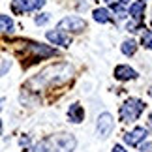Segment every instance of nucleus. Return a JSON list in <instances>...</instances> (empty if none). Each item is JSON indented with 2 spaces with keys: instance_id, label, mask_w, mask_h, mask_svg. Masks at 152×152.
Returning a JSON list of instances; mask_svg holds the SVG:
<instances>
[{
  "instance_id": "6ab92c4d",
  "label": "nucleus",
  "mask_w": 152,
  "mask_h": 152,
  "mask_svg": "<svg viewBox=\"0 0 152 152\" xmlns=\"http://www.w3.org/2000/svg\"><path fill=\"white\" fill-rule=\"evenodd\" d=\"M113 152H126L124 148L120 147V145H116V147H113Z\"/></svg>"
},
{
  "instance_id": "6e6552de",
  "label": "nucleus",
  "mask_w": 152,
  "mask_h": 152,
  "mask_svg": "<svg viewBox=\"0 0 152 152\" xmlns=\"http://www.w3.org/2000/svg\"><path fill=\"white\" fill-rule=\"evenodd\" d=\"M115 77L118 81H130V79H135L137 73H135V69H132L130 66H116L115 68Z\"/></svg>"
},
{
  "instance_id": "412c9836",
  "label": "nucleus",
  "mask_w": 152,
  "mask_h": 152,
  "mask_svg": "<svg viewBox=\"0 0 152 152\" xmlns=\"http://www.w3.org/2000/svg\"><path fill=\"white\" fill-rule=\"evenodd\" d=\"M107 2H111V0H107Z\"/></svg>"
},
{
  "instance_id": "f03ea898",
  "label": "nucleus",
  "mask_w": 152,
  "mask_h": 152,
  "mask_svg": "<svg viewBox=\"0 0 152 152\" xmlns=\"http://www.w3.org/2000/svg\"><path fill=\"white\" fill-rule=\"evenodd\" d=\"M145 105L141 100H137V98H130L124 105L120 107V118L124 122H135L139 118V115L143 113Z\"/></svg>"
},
{
  "instance_id": "4be33fe9",
  "label": "nucleus",
  "mask_w": 152,
  "mask_h": 152,
  "mask_svg": "<svg viewBox=\"0 0 152 152\" xmlns=\"http://www.w3.org/2000/svg\"><path fill=\"white\" fill-rule=\"evenodd\" d=\"M0 103H2V100H0Z\"/></svg>"
},
{
  "instance_id": "0eeeda50",
  "label": "nucleus",
  "mask_w": 152,
  "mask_h": 152,
  "mask_svg": "<svg viewBox=\"0 0 152 152\" xmlns=\"http://www.w3.org/2000/svg\"><path fill=\"white\" fill-rule=\"evenodd\" d=\"M47 39L56 45H62V47H69V43H72V38L66 36L64 30H55V32H47Z\"/></svg>"
},
{
  "instance_id": "7ed1b4c3",
  "label": "nucleus",
  "mask_w": 152,
  "mask_h": 152,
  "mask_svg": "<svg viewBox=\"0 0 152 152\" xmlns=\"http://www.w3.org/2000/svg\"><path fill=\"white\" fill-rule=\"evenodd\" d=\"M86 28L85 19L81 17H64L58 23V30H69V32H83Z\"/></svg>"
},
{
  "instance_id": "1a4fd4ad",
  "label": "nucleus",
  "mask_w": 152,
  "mask_h": 152,
  "mask_svg": "<svg viewBox=\"0 0 152 152\" xmlns=\"http://www.w3.org/2000/svg\"><path fill=\"white\" fill-rule=\"evenodd\" d=\"M68 118L75 122V124H79V122H83L85 118V109L81 107L79 103H73V105H69V111H68Z\"/></svg>"
},
{
  "instance_id": "20e7f679",
  "label": "nucleus",
  "mask_w": 152,
  "mask_h": 152,
  "mask_svg": "<svg viewBox=\"0 0 152 152\" xmlns=\"http://www.w3.org/2000/svg\"><path fill=\"white\" fill-rule=\"evenodd\" d=\"M45 4V0H13L11 4V10L15 13H25V11H32V10H38Z\"/></svg>"
},
{
  "instance_id": "f3484780",
  "label": "nucleus",
  "mask_w": 152,
  "mask_h": 152,
  "mask_svg": "<svg viewBox=\"0 0 152 152\" xmlns=\"http://www.w3.org/2000/svg\"><path fill=\"white\" fill-rule=\"evenodd\" d=\"M34 21H36V25H45V23L49 21V13H42V15H38Z\"/></svg>"
},
{
  "instance_id": "f257e3e1",
  "label": "nucleus",
  "mask_w": 152,
  "mask_h": 152,
  "mask_svg": "<svg viewBox=\"0 0 152 152\" xmlns=\"http://www.w3.org/2000/svg\"><path fill=\"white\" fill-rule=\"evenodd\" d=\"M73 148L75 137L72 133H58V135H51L39 141L34 152H72Z\"/></svg>"
},
{
  "instance_id": "aec40b11",
  "label": "nucleus",
  "mask_w": 152,
  "mask_h": 152,
  "mask_svg": "<svg viewBox=\"0 0 152 152\" xmlns=\"http://www.w3.org/2000/svg\"><path fill=\"white\" fill-rule=\"evenodd\" d=\"M0 130H2V120H0Z\"/></svg>"
},
{
  "instance_id": "a211bd4d",
  "label": "nucleus",
  "mask_w": 152,
  "mask_h": 152,
  "mask_svg": "<svg viewBox=\"0 0 152 152\" xmlns=\"http://www.w3.org/2000/svg\"><path fill=\"white\" fill-rule=\"evenodd\" d=\"M141 152H152V143H145V145H141Z\"/></svg>"
},
{
  "instance_id": "dca6fc26",
  "label": "nucleus",
  "mask_w": 152,
  "mask_h": 152,
  "mask_svg": "<svg viewBox=\"0 0 152 152\" xmlns=\"http://www.w3.org/2000/svg\"><path fill=\"white\" fill-rule=\"evenodd\" d=\"M141 42H143V47H147V49H152V30H147V32L143 34Z\"/></svg>"
},
{
  "instance_id": "423d86ee",
  "label": "nucleus",
  "mask_w": 152,
  "mask_h": 152,
  "mask_svg": "<svg viewBox=\"0 0 152 152\" xmlns=\"http://www.w3.org/2000/svg\"><path fill=\"white\" fill-rule=\"evenodd\" d=\"M147 133L148 132L145 130V128H135L133 132H130V133H126V135H124V141L130 145V147H135V145H139L145 137H147Z\"/></svg>"
},
{
  "instance_id": "ddd939ff",
  "label": "nucleus",
  "mask_w": 152,
  "mask_h": 152,
  "mask_svg": "<svg viewBox=\"0 0 152 152\" xmlns=\"http://www.w3.org/2000/svg\"><path fill=\"white\" fill-rule=\"evenodd\" d=\"M13 30V21L8 15H0V32H11Z\"/></svg>"
},
{
  "instance_id": "39448f33",
  "label": "nucleus",
  "mask_w": 152,
  "mask_h": 152,
  "mask_svg": "<svg viewBox=\"0 0 152 152\" xmlns=\"http://www.w3.org/2000/svg\"><path fill=\"white\" fill-rule=\"evenodd\" d=\"M113 128H115V120H113V116L109 113H103V115L98 116V133H100L103 139L111 135Z\"/></svg>"
},
{
  "instance_id": "9d476101",
  "label": "nucleus",
  "mask_w": 152,
  "mask_h": 152,
  "mask_svg": "<svg viewBox=\"0 0 152 152\" xmlns=\"http://www.w3.org/2000/svg\"><path fill=\"white\" fill-rule=\"evenodd\" d=\"M130 15L137 23L143 19V15H145V0H135V2L130 6Z\"/></svg>"
},
{
  "instance_id": "2eb2a0df",
  "label": "nucleus",
  "mask_w": 152,
  "mask_h": 152,
  "mask_svg": "<svg viewBox=\"0 0 152 152\" xmlns=\"http://www.w3.org/2000/svg\"><path fill=\"white\" fill-rule=\"evenodd\" d=\"M113 11L116 13V19H124V17L128 15V11L122 8V4L120 2H116V4H113Z\"/></svg>"
},
{
  "instance_id": "4468645a",
  "label": "nucleus",
  "mask_w": 152,
  "mask_h": 152,
  "mask_svg": "<svg viewBox=\"0 0 152 152\" xmlns=\"http://www.w3.org/2000/svg\"><path fill=\"white\" fill-rule=\"evenodd\" d=\"M135 51H137V43L133 42V39H128V42L122 43V53H124L126 56H132Z\"/></svg>"
},
{
  "instance_id": "f8f14e48",
  "label": "nucleus",
  "mask_w": 152,
  "mask_h": 152,
  "mask_svg": "<svg viewBox=\"0 0 152 152\" xmlns=\"http://www.w3.org/2000/svg\"><path fill=\"white\" fill-rule=\"evenodd\" d=\"M94 21H98V23H111L109 11L105 10V8H98V10H94Z\"/></svg>"
},
{
  "instance_id": "9b49d317",
  "label": "nucleus",
  "mask_w": 152,
  "mask_h": 152,
  "mask_svg": "<svg viewBox=\"0 0 152 152\" xmlns=\"http://www.w3.org/2000/svg\"><path fill=\"white\" fill-rule=\"evenodd\" d=\"M30 51L34 53V58H43V56H51L53 49L45 47L42 43H30Z\"/></svg>"
}]
</instances>
